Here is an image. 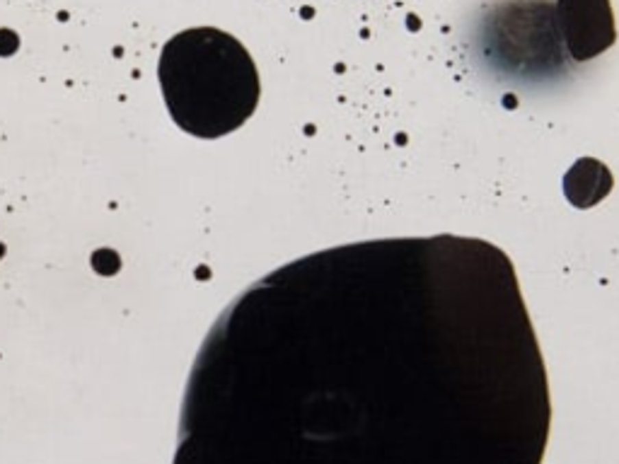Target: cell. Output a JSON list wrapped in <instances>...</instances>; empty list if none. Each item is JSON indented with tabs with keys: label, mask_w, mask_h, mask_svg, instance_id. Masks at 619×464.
<instances>
[{
	"label": "cell",
	"mask_w": 619,
	"mask_h": 464,
	"mask_svg": "<svg viewBox=\"0 0 619 464\" xmlns=\"http://www.w3.org/2000/svg\"><path fill=\"white\" fill-rule=\"evenodd\" d=\"M549 428L506 252L385 237L278 266L220 312L172 464H542Z\"/></svg>",
	"instance_id": "1"
},
{
	"label": "cell",
	"mask_w": 619,
	"mask_h": 464,
	"mask_svg": "<svg viewBox=\"0 0 619 464\" xmlns=\"http://www.w3.org/2000/svg\"><path fill=\"white\" fill-rule=\"evenodd\" d=\"M158 75L172 121L196 138L228 136L259 104V73L250 51L215 27L174 34L160 53Z\"/></svg>",
	"instance_id": "2"
},
{
	"label": "cell",
	"mask_w": 619,
	"mask_h": 464,
	"mask_svg": "<svg viewBox=\"0 0 619 464\" xmlns=\"http://www.w3.org/2000/svg\"><path fill=\"white\" fill-rule=\"evenodd\" d=\"M557 25L576 63L595 58L617 39L609 0H559Z\"/></svg>",
	"instance_id": "3"
}]
</instances>
